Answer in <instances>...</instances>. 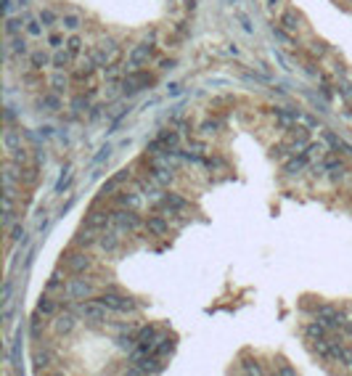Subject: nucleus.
<instances>
[{"instance_id": "obj_1", "label": "nucleus", "mask_w": 352, "mask_h": 376, "mask_svg": "<svg viewBox=\"0 0 352 376\" xmlns=\"http://www.w3.org/2000/svg\"><path fill=\"white\" fill-rule=\"evenodd\" d=\"M111 313L114 310L106 308L101 299L98 302H80L77 305V315H80V318H85V321H90V323H106Z\"/></svg>"}, {"instance_id": "obj_2", "label": "nucleus", "mask_w": 352, "mask_h": 376, "mask_svg": "<svg viewBox=\"0 0 352 376\" xmlns=\"http://www.w3.org/2000/svg\"><path fill=\"white\" fill-rule=\"evenodd\" d=\"M98 299L106 305V308H111L114 313H133V310H138V302L133 297H127V294H120V291H103Z\"/></svg>"}, {"instance_id": "obj_3", "label": "nucleus", "mask_w": 352, "mask_h": 376, "mask_svg": "<svg viewBox=\"0 0 352 376\" xmlns=\"http://www.w3.org/2000/svg\"><path fill=\"white\" fill-rule=\"evenodd\" d=\"M114 225L120 233H133L140 228V217L135 215V209L122 207V209H114Z\"/></svg>"}, {"instance_id": "obj_4", "label": "nucleus", "mask_w": 352, "mask_h": 376, "mask_svg": "<svg viewBox=\"0 0 352 376\" xmlns=\"http://www.w3.org/2000/svg\"><path fill=\"white\" fill-rule=\"evenodd\" d=\"M315 318H318L321 323H326L328 328H344L347 326L344 313L331 308V305H318V308H315Z\"/></svg>"}, {"instance_id": "obj_5", "label": "nucleus", "mask_w": 352, "mask_h": 376, "mask_svg": "<svg viewBox=\"0 0 352 376\" xmlns=\"http://www.w3.org/2000/svg\"><path fill=\"white\" fill-rule=\"evenodd\" d=\"M151 82H154V77H151V74L138 72V69H130L127 77L122 80V93H125V96H133V93H138L143 85H151Z\"/></svg>"}, {"instance_id": "obj_6", "label": "nucleus", "mask_w": 352, "mask_h": 376, "mask_svg": "<svg viewBox=\"0 0 352 376\" xmlns=\"http://www.w3.org/2000/svg\"><path fill=\"white\" fill-rule=\"evenodd\" d=\"M151 56H154V45H151V43H138L135 48L130 51V56H127V66L138 69V66H143Z\"/></svg>"}, {"instance_id": "obj_7", "label": "nucleus", "mask_w": 352, "mask_h": 376, "mask_svg": "<svg viewBox=\"0 0 352 376\" xmlns=\"http://www.w3.org/2000/svg\"><path fill=\"white\" fill-rule=\"evenodd\" d=\"M64 265H66V270H69L72 276H82L85 270H90L93 257L85 254V252H77V254H69L66 260H64Z\"/></svg>"}, {"instance_id": "obj_8", "label": "nucleus", "mask_w": 352, "mask_h": 376, "mask_svg": "<svg viewBox=\"0 0 352 376\" xmlns=\"http://www.w3.org/2000/svg\"><path fill=\"white\" fill-rule=\"evenodd\" d=\"M64 291H66L72 299H85V297H90L96 289H93V284H90V281H85V278H72V281L64 286Z\"/></svg>"}, {"instance_id": "obj_9", "label": "nucleus", "mask_w": 352, "mask_h": 376, "mask_svg": "<svg viewBox=\"0 0 352 376\" xmlns=\"http://www.w3.org/2000/svg\"><path fill=\"white\" fill-rule=\"evenodd\" d=\"M114 222V212H106V209H103V212H90L88 215V220H85V225L88 228H93V231H106L109 225Z\"/></svg>"}, {"instance_id": "obj_10", "label": "nucleus", "mask_w": 352, "mask_h": 376, "mask_svg": "<svg viewBox=\"0 0 352 376\" xmlns=\"http://www.w3.org/2000/svg\"><path fill=\"white\" fill-rule=\"evenodd\" d=\"M162 207L167 209L170 215H183V212H188V202H185L183 196H178V194H164L162 196Z\"/></svg>"}, {"instance_id": "obj_11", "label": "nucleus", "mask_w": 352, "mask_h": 376, "mask_svg": "<svg viewBox=\"0 0 352 376\" xmlns=\"http://www.w3.org/2000/svg\"><path fill=\"white\" fill-rule=\"evenodd\" d=\"M98 246H101L106 254H114L116 249H120V231H101Z\"/></svg>"}, {"instance_id": "obj_12", "label": "nucleus", "mask_w": 352, "mask_h": 376, "mask_svg": "<svg viewBox=\"0 0 352 376\" xmlns=\"http://www.w3.org/2000/svg\"><path fill=\"white\" fill-rule=\"evenodd\" d=\"M130 180V170H120L116 175H111V178L103 183V188H101V194L106 196V194H111V191H116V188H120L122 183H127Z\"/></svg>"}, {"instance_id": "obj_13", "label": "nucleus", "mask_w": 352, "mask_h": 376, "mask_svg": "<svg viewBox=\"0 0 352 376\" xmlns=\"http://www.w3.org/2000/svg\"><path fill=\"white\" fill-rule=\"evenodd\" d=\"M273 114H276V120L284 125L286 130H289L291 125H297V122H299V117H302V114L294 111V109H273Z\"/></svg>"}, {"instance_id": "obj_14", "label": "nucleus", "mask_w": 352, "mask_h": 376, "mask_svg": "<svg viewBox=\"0 0 352 376\" xmlns=\"http://www.w3.org/2000/svg\"><path fill=\"white\" fill-rule=\"evenodd\" d=\"M146 228H148V233H154V236H167V233H170V222L164 217H148Z\"/></svg>"}, {"instance_id": "obj_15", "label": "nucleus", "mask_w": 352, "mask_h": 376, "mask_svg": "<svg viewBox=\"0 0 352 376\" xmlns=\"http://www.w3.org/2000/svg\"><path fill=\"white\" fill-rule=\"evenodd\" d=\"M56 331L58 334H72L74 331V326H77V321H74V315H69V313H64V315H58L56 318Z\"/></svg>"}, {"instance_id": "obj_16", "label": "nucleus", "mask_w": 352, "mask_h": 376, "mask_svg": "<svg viewBox=\"0 0 352 376\" xmlns=\"http://www.w3.org/2000/svg\"><path fill=\"white\" fill-rule=\"evenodd\" d=\"M74 244H77V246H85V249H88V246L98 244V236L93 233V228H88V225H85V231H80L77 236H74Z\"/></svg>"}, {"instance_id": "obj_17", "label": "nucleus", "mask_w": 352, "mask_h": 376, "mask_svg": "<svg viewBox=\"0 0 352 376\" xmlns=\"http://www.w3.org/2000/svg\"><path fill=\"white\" fill-rule=\"evenodd\" d=\"M326 331H328V326L321 323L318 318H315L312 323L304 326V334H307V339H321V336H326Z\"/></svg>"}, {"instance_id": "obj_18", "label": "nucleus", "mask_w": 352, "mask_h": 376, "mask_svg": "<svg viewBox=\"0 0 352 376\" xmlns=\"http://www.w3.org/2000/svg\"><path fill=\"white\" fill-rule=\"evenodd\" d=\"M307 162H310L307 154H299V157H294V159H289L284 170H286L289 175H297V172H302L304 167H307Z\"/></svg>"}, {"instance_id": "obj_19", "label": "nucleus", "mask_w": 352, "mask_h": 376, "mask_svg": "<svg viewBox=\"0 0 352 376\" xmlns=\"http://www.w3.org/2000/svg\"><path fill=\"white\" fill-rule=\"evenodd\" d=\"M116 204H120V207H130V209H135V207L140 204V196H138L135 191H120V196H116Z\"/></svg>"}, {"instance_id": "obj_20", "label": "nucleus", "mask_w": 352, "mask_h": 376, "mask_svg": "<svg viewBox=\"0 0 352 376\" xmlns=\"http://www.w3.org/2000/svg\"><path fill=\"white\" fill-rule=\"evenodd\" d=\"M40 109H45V111H58V109H61V98H58L56 93H45V96L40 98Z\"/></svg>"}, {"instance_id": "obj_21", "label": "nucleus", "mask_w": 352, "mask_h": 376, "mask_svg": "<svg viewBox=\"0 0 352 376\" xmlns=\"http://www.w3.org/2000/svg\"><path fill=\"white\" fill-rule=\"evenodd\" d=\"M3 146H6V151H14V148H19L21 146V133H16V130H8L3 133Z\"/></svg>"}, {"instance_id": "obj_22", "label": "nucleus", "mask_w": 352, "mask_h": 376, "mask_svg": "<svg viewBox=\"0 0 352 376\" xmlns=\"http://www.w3.org/2000/svg\"><path fill=\"white\" fill-rule=\"evenodd\" d=\"M172 347H175L172 336H170V334H162L159 345H157V350H154V355H157V358H164V355H170V352H172Z\"/></svg>"}, {"instance_id": "obj_23", "label": "nucleus", "mask_w": 352, "mask_h": 376, "mask_svg": "<svg viewBox=\"0 0 352 376\" xmlns=\"http://www.w3.org/2000/svg\"><path fill=\"white\" fill-rule=\"evenodd\" d=\"M281 24H284V29L286 32H297L302 24H299V16L294 14V11H286L284 16H281Z\"/></svg>"}, {"instance_id": "obj_24", "label": "nucleus", "mask_w": 352, "mask_h": 376, "mask_svg": "<svg viewBox=\"0 0 352 376\" xmlns=\"http://www.w3.org/2000/svg\"><path fill=\"white\" fill-rule=\"evenodd\" d=\"M61 27H64L66 32H77V29L82 27L80 14H64V16H61Z\"/></svg>"}, {"instance_id": "obj_25", "label": "nucleus", "mask_w": 352, "mask_h": 376, "mask_svg": "<svg viewBox=\"0 0 352 376\" xmlns=\"http://www.w3.org/2000/svg\"><path fill=\"white\" fill-rule=\"evenodd\" d=\"M29 61H32V66H34V69H43L48 61H53V58H51L48 53H45V51H32V53H29Z\"/></svg>"}, {"instance_id": "obj_26", "label": "nucleus", "mask_w": 352, "mask_h": 376, "mask_svg": "<svg viewBox=\"0 0 352 376\" xmlns=\"http://www.w3.org/2000/svg\"><path fill=\"white\" fill-rule=\"evenodd\" d=\"M151 178H154L157 183H170L172 180V170L170 167H159V164H157V167L151 170Z\"/></svg>"}, {"instance_id": "obj_27", "label": "nucleus", "mask_w": 352, "mask_h": 376, "mask_svg": "<svg viewBox=\"0 0 352 376\" xmlns=\"http://www.w3.org/2000/svg\"><path fill=\"white\" fill-rule=\"evenodd\" d=\"M24 16H21V19H8L6 21V34H8V37H16V34L21 32V27H24Z\"/></svg>"}, {"instance_id": "obj_28", "label": "nucleus", "mask_w": 352, "mask_h": 376, "mask_svg": "<svg viewBox=\"0 0 352 376\" xmlns=\"http://www.w3.org/2000/svg\"><path fill=\"white\" fill-rule=\"evenodd\" d=\"M72 58H74V53H72V51H58V53L53 56V66L64 69V66L72 64Z\"/></svg>"}, {"instance_id": "obj_29", "label": "nucleus", "mask_w": 352, "mask_h": 376, "mask_svg": "<svg viewBox=\"0 0 352 376\" xmlns=\"http://www.w3.org/2000/svg\"><path fill=\"white\" fill-rule=\"evenodd\" d=\"M326 151V143H307V159H323Z\"/></svg>"}, {"instance_id": "obj_30", "label": "nucleus", "mask_w": 352, "mask_h": 376, "mask_svg": "<svg viewBox=\"0 0 352 376\" xmlns=\"http://www.w3.org/2000/svg\"><path fill=\"white\" fill-rule=\"evenodd\" d=\"M37 313H40V315H51V313H56V302H53L51 297H43V299L37 302Z\"/></svg>"}, {"instance_id": "obj_31", "label": "nucleus", "mask_w": 352, "mask_h": 376, "mask_svg": "<svg viewBox=\"0 0 352 376\" xmlns=\"http://www.w3.org/2000/svg\"><path fill=\"white\" fill-rule=\"evenodd\" d=\"M11 51H14L16 56H24L29 48H27V40L24 37H14V40H11Z\"/></svg>"}, {"instance_id": "obj_32", "label": "nucleus", "mask_w": 352, "mask_h": 376, "mask_svg": "<svg viewBox=\"0 0 352 376\" xmlns=\"http://www.w3.org/2000/svg\"><path fill=\"white\" fill-rule=\"evenodd\" d=\"M37 19H40V24H43V27H51V24H56V14H53L51 8L40 11V16H37Z\"/></svg>"}, {"instance_id": "obj_33", "label": "nucleus", "mask_w": 352, "mask_h": 376, "mask_svg": "<svg viewBox=\"0 0 352 376\" xmlns=\"http://www.w3.org/2000/svg\"><path fill=\"white\" fill-rule=\"evenodd\" d=\"M66 51H72L74 56H80V51H82V40L77 37V34H72V37L66 40Z\"/></svg>"}, {"instance_id": "obj_34", "label": "nucleus", "mask_w": 352, "mask_h": 376, "mask_svg": "<svg viewBox=\"0 0 352 376\" xmlns=\"http://www.w3.org/2000/svg\"><path fill=\"white\" fill-rule=\"evenodd\" d=\"M51 85H53V90L58 93V90H64V88L69 85V77H66V74H53V80H51Z\"/></svg>"}, {"instance_id": "obj_35", "label": "nucleus", "mask_w": 352, "mask_h": 376, "mask_svg": "<svg viewBox=\"0 0 352 376\" xmlns=\"http://www.w3.org/2000/svg\"><path fill=\"white\" fill-rule=\"evenodd\" d=\"M40 32H43L40 19H37V21H27V34H32V37H40Z\"/></svg>"}, {"instance_id": "obj_36", "label": "nucleus", "mask_w": 352, "mask_h": 376, "mask_svg": "<svg viewBox=\"0 0 352 376\" xmlns=\"http://www.w3.org/2000/svg\"><path fill=\"white\" fill-rule=\"evenodd\" d=\"M48 360H51L48 352H37V355H34V363H37V368H45V366H48Z\"/></svg>"}, {"instance_id": "obj_37", "label": "nucleus", "mask_w": 352, "mask_h": 376, "mask_svg": "<svg viewBox=\"0 0 352 376\" xmlns=\"http://www.w3.org/2000/svg\"><path fill=\"white\" fill-rule=\"evenodd\" d=\"M48 43H51V48H61V45H66L61 34H51V37H48Z\"/></svg>"}, {"instance_id": "obj_38", "label": "nucleus", "mask_w": 352, "mask_h": 376, "mask_svg": "<svg viewBox=\"0 0 352 376\" xmlns=\"http://www.w3.org/2000/svg\"><path fill=\"white\" fill-rule=\"evenodd\" d=\"M72 106H74L77 111H82V109H88V98H74V101H72Z\"/></svg>"}, {"instance_id": "obj_39", "label": "nucleus", "mask_w": 352, "mask_h": 376, "mask_svg": "<svg viewBox=\"0 0 352 376\" xmlns=\"http://www.w3.org/2000/svg\"><path fill=\"white\" fill-rule=\"evenodd\" d=\"M69 180H72V175H64V178H61V180L56 183V191H64V188L69 185Z\"/></svg>"}, {"instance_id": "obj_40", "label": "nucleus", "mask_w": 352, "mask_h": 376, "mask_svg": "<svg viewBox=\"0 0 352 376\" xmlns=\"http://www.w3.org/2000/svg\"><path fill=\"white\" fill-rule=\"evenodd\" d=\"M217 127H220V122H217V120H212V122H204V133H215Z\"/></svg>"}, {"instance_id": "obj_41", "label": "nucleus", "mask_w": 352, "mask_h": 376, "mask_svg": "<svg viewBox=\"0 0 352 376\" xmlns=\"http://www.w3.org/2000/svg\"><path fill=\"white\" fill-rule=\"evenodd\" d=\"M109 154H111V148H109V146H103V148H101V154L96 157V162H103V159H109Z\"/></svg>"}, {"instance_id": "obj_42", "label": "nucleus", "mask_w": 352, "mask_h": 376, "mask_svg": "<svg viewBox=\"0 0 352 376\" xmlns=\"http://www.w3.org/2000/svg\"><path fill=\"white\" fill-rule=\"evenodd\" d=\"M40 334V318H34L32 321V336H37Z\"/></svg>"}, {"instance_id": "obj_43", "label": "nucleus", "mask_w": 352, "mask_h": 376, "mask_svg": "<svg viewBox=\"0 0 352 376\" xmlns=\"http://www.w3.org/2000/svg\"><path fill=\"white\" fill-rule=\"evenodd\" d=\"M14 241H19V239H24V228H14V236H11Z\"/></svg>"}, {"instance_id": "obj_44", "label": "nucleus", "mask_w": 352, "mask_h": 376, "mask_svg": "<svg viewBox=\"0 0 352 376\" xmlns=\"http://www.w3.org/2000/svg\"><path fill=\"white\" fill-rule=\"evenodd\" d=\"M14 117H16V114H14V109L8 106V109H6V122H14Z\"/></svg>"}, {"instance_id": "obj_45", "label": "nucleus", "mask_w": 352, "mask_h": 376, "mask_svg": "<svg viewBox=\"0 0 352 376\" xmlns=\"http://www.w3.org/2000/svg\"><path fill=\"white\" fill-rule=\"evenodd\" d=\"M3 8H6V14L11 11V0H3Z\"/></svg>"}, {"instance_id": "obj_46", "label": "nucleus", "mask_w": 352, "mask_h": 376, "mask_svg": "<svg viewBox=\"0 0 352 376\" xmlns=\"http://www.w3.org/2000/svg\"><path fill=\"white\" fill-rule=\"evenodd\" d=\"M19 6H27V0H19Z\"/></svg>"}]
</instances>
